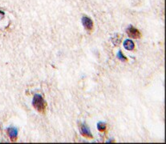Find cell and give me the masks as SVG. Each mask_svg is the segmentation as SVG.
I'll return each instance as SVG.
<instances>
[{
	"mask_svg": "<svg viewBox=\"0 0 166 144\" xmlns=\"http://www.w3.org/2000/svg\"><path fill=\"white\" fill-rule=\"evenodd\" d=\"M33 107L41 114H44L46 111V102L40 94H35L32 101Z\"/></svg>",
	"mask_w": 166,
	"mask_h": 144,
	"instance_id": "1",
	"label": "cell"
},
{
	"mask_svg": "<svg viewBox=\"0 0 166 144\" xmlns=\"http://www.w3.org/2000/svg\"><path fill=\"white\" fill-rule=\"evenodd\" d=\"M126 32L128 34V35L132 39H139L141 38V33L140 32V30L138 29H136L133 27V26L130 25L127 28Z\"/></svg>",
	"mask_w": 166,
	"mask_h": 144,
	"instance_id": "2",
	"label": "cell"
},
{
	"mask_svg": "<svg viewBox=\"0 0 166 144\" xmlns=\"http://www.w3.org/2000/svg\"><path fill=\"white\" fill-rule=\"evenodd\" d=\"M82 23H83V27H85V29L88 31L91 32L92 30H93V22L92 20L90 18L87 17V16H84V17L82 18Z\"/></svg>",
	"mask_w": 166,
	"mask_h": 144,
	"instance_id": "3",
	"label": "cell"
},
{
	"mask_svg": "<svg viewBox=\"0 0 166 144\" xmlns=\"http://www.w3.org/2000/svg\"><path fill=\"white\" fill-rule=\"evenodd\" d=\"M80 132H81V134H82L83 137L87 138V139H93V136H92V132H91L89 128H88L85 124H82L80 126Z\"/></svg>",
	"mask_w": 166,
	"mask_h": 144,
	"instance_id": "4",
	"label": "cell"
},
{
	"mask_svg": "<svg viewBox=\"0 0 166 144\" xmlns=\"http://www.w3.org/2000/svg\"><path fill=\"white\" fill-rule=\"evenodd\" d=\"M7 134L10 137V140L12 142H15L18 138V131L15 127H9L7 129Z\"/></svg>",
	"mask_w": 166,
	"mask_h": 144,
	"instance_id": "5",
	"label": "cell"
},
{
	"mask_svg": "<svg viewBox=\"0 0 166 144\" xmlns=\"http://www.w3.org/2000/svg\"><path fill=\"white\" fill-rule=\"evenodd\" d=\"M124 47L128 50H133L135 49L134 42L130 39H127L124 42Z\"/></svg>",
	"mask_w": 166,
	"mask_h": 144,
	"instance_id": "6",
	"label": "cell"
},
{
	"mask_svg": "<svg viewBox=\"0 0 166 144\" xmlns=\"http://www.w3.org/2000/svg\"><path fill=\"white\" fill-rule=\"evenodd\" d=\"M97 128H98L99 131L103 133V132H106V131H107V125L104 122H100L97 123Z\"/></svg>",
	"mask_w": 166,
	"mask_h": 144,
	"instance_id": "7",
	"label": "cell"
},
{
	"mask_svg": "<svg viewBox=\"0 0 166 144\" xmlns=\"http://www.w3.org/2000/svg\"><path fill=\"white\" fill-rule=\"evenodd\" d=\"M117 58H118L119 59L122 61V62H126V61H128V59L123 55V53L121 52V51H119L118 54H117Z\"/></svg>",
	"mask_w": 166,
	"mask_h": 144,
	"instance_id": "8",
	"label": "cell"
},
{
	"mask_svg": "<svg viewBox=\"0 0 166 144\" xmlns=\"http://www.w3.org/2000/svg\"><path fill=\"white\" fill-rule=\"evenodd\" d=\"M3 18H4V13L0 10V19H2Z\"/></svg>",
	"mask_w": 166,
	"mask_h": 144,
	"instance_id": "9",
	"label": "cell"
}]
</instances>
